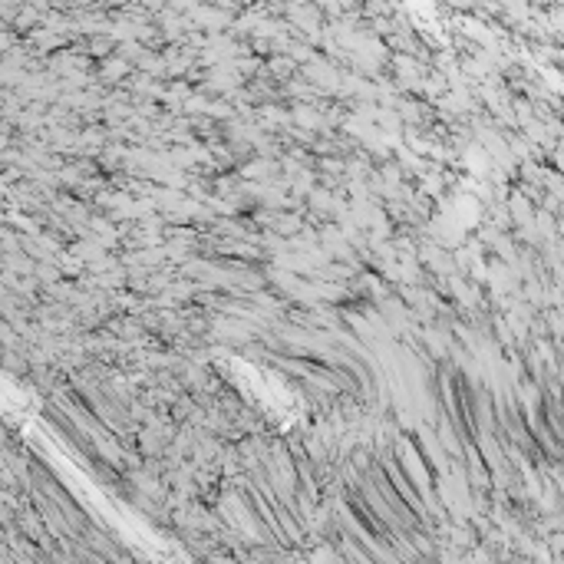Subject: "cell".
Listing matches in <instances>:
<instances>
[{
  "instance_id": "obj_2",
  "label": "cell",
  "mask_w": 564,
  "mask_h": 564,
  "mask_svg": "<svg viewBox=\"0 0 564 564\" xmlns=\"http://www.w3.org/2000/svg\"><path fill=\"white\" fill-rule=\"evenodd\" d=\"M145 4H149L152 11H162V0H145Z\"/></svg>"
},
{
  "instance_id": "obj_1",
  "label": "cell",
  "mask_w": 564,
  "mask_h": 564,
  "mask_svg": "<svg viewBox=\"0 0 564 564\" xmlns=\"http://www.w3.org/2000/svg\"><path fill=\"white\" fill-rule=\"evenodd\" d=\"M109 66H102V76H109V80H119L122 73H129V63L122 60V56H112V60H106Z\"/></svg>"
}]
</instances>
